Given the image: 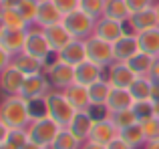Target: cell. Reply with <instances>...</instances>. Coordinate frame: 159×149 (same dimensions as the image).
<instances>
[{
	"label": "cell",
	"instance_id": "cell-9",
	"mask_svg": "<svg viewBox=\"0 0 159 149\" xmlns=\"http://www.w3.org/2000/svg\"><path fill=\"white\" fill-rule=\"evenodd\" d=\"M127 26L131 28V32L139 34V32H145V30H151V28H157L159 26V14H157V8L155 4L145 10H139V12H133L127 20Z\"/></svg>",
	"mask_w": 159,
	"mask_h": 149
},
{
	"label": "cell",
	"instance_id": "cell-36",
	"mask_svg": "<svg viewBox=\"0 0 159 149\" xmlns=\"http://www.w3.org/2000/svg\"><path fill=\"white\" fill-rule=\"evenodd\" d=\"M139 125H141V129H143L145 139H147V141H151V139H157V137H159V117L151 115V117L139 121Z\"/></svg>",
	"mask_w": 159,
	"mask_h": 149
},
{
	"label": "cell",
	"instance_id": "cell-48",
	"mask_svg": "<svg viewBox=\"0 0 159 149\" xmlns=\"http://www.w3.org/2000/svg\"><path fill=\"white\" fill-rule=\"evenodd\" d=\"M0 149H14V147L8 145V143H2V145H0Z\"/></svg>",
	"mask_w": 159,
	"mask_h": 149
},
{
	"label": "cell",
	"instance_id": "cell-19",
	"mask_svg": "<svg viewBox=\"0 0 159 149\" xmlns=\"http://www.w3.org/2000/svg\"><path fill=\"white\" fill-rule=\"evenodd\" d=\"M57 22H62V12L54 6L52 0H40L34 26L47 28V26H52V24H57Z\"/></svg>",
	"mask_w": 159,
	"mask_h": 149
},
{
	"label": "cell",
	"instance_id": "cell-46",
	"mask_svg": "<svg viewBox=\"0 0 159 149\" xmlns=\"http://www.w3.org/2000/svg\"><path fill=\"white\" fill-rule=\"evenodd\" d=\"M143 149H159V137H157V139H151V141H147Z\"/></svg>",
	"mask_w": 159,
	"mask_h": 149
},
{
	"label": "cell",
	"instance_id": "cell-11",
	"mask_svg": "<svg viewBox=\"0 0 159 149\" xmlns=\"http://www.w3.org/2000/svg\"><path fill=\"white\" fill-rule=\"evenodd\" d=\"M117 135H119V129L113 125L111 119L105 115V117H101V119H95L93 129H91V135H89L87 141H95V143H99V145L107 147Z\"/></svg>",
	"mask_w": 159,
	"mask_h": 149
},
{
	"label": "cell",
	"instance_id": "cell-26",
	"mask_svg": "<svg viewBox=\"0 0 159 149\" xmlns=\"http://www.w3.org/2000/svg\"><path fill=\"white\" fill-rule=\"evenodd\" d=\"M137 43H139V51L147 52L151 56H159V26L145 30L137 34Z\"/></svg>",
	"mask_w": 159,
	"mask_h": 149
},
{
	"label": "cell",
	"instance_id": "cell-22",
	"mask_svg": "<svg viewBox=\"0 0 159 149\" xmlns=\"http://www.w3.org/2000/svg\"><path fill=\"white\" fill-rule=\"evenodd\" d=\"M62 93L66 95V99L70 101V105L75 107L77 111H91V99H89V89L83 85H77L73 83L70 87H66Z\"/></svg>",
	"mask_w": 159,
	"mask_h": 149
},
{
	"label": "cell",
	"instance_id": "cell-32",
	"mask_svg": "<svg viewBox=\"0 0 159 149\" xmlns=\"http://www.w3.org/2000/svg\"><path fill=\"white\" fill-rule=\"evenodd\" d=\"M109 119H111V123L117 127V129H125V127H131L133 123H139L135 117V113H133V109H125V111H113V113H105Z\"/></svg>",
	"mask_w": 159,
	"mask_h": 149
},
{
	"label": "cell",
	"instance_id": "cell-21",
	"mask_svg": "<svg viewBox=\"0 0 159 149\" xmlns=\"http://www.w3.org/2000/svg\"><path fill=\"white\" fill-rule=\"evenodd\" d=\"M133 105H135V99L131 97L129 89H117V87H111V93H109L107 105H105V113L125 111V109H131Z\"/></svg>",
	"mask_w": 159,
	"mask_h": 149
},
{
	"label": "cell",
	"instance_id": "cell-39",
	"mask_svg": "<svg viewBox=\"0 0 159 149\" xmlns=\"http://www.w3.org/2000/svg\"><path fill=\"white\" fill-rule=\"evenodd\" d=\"M125 4H127V8L133 12H139V10H145V8L153 6V0H125Z\"/></svg>",
	"mask_w": 159,
	"mask_h": 149
},
{
	"label": "cell",
	"instance_id": "cell-24",
	"mask_svg": "<svg viewBox=\"0 0 159 149\" xmlns=\"http://www.w3.org/2000/svg\"><path fill=\"white\" fill-rule=\"evenodd\" d=\"M153 91H155V83L151 77H137L129 87V93L135 101H151Z\"/></svg>",
	"mask_w": 159,
	"mask_h": 149
},
{
	"label": "cell",
	"instance_id": "cell-1",
	"mask_svg": "<svg viewBox=\"0 0 159 149\" xmlns=\"http://www.w3.org/2000/svg\"><path fill=\"white\" fill-rule=\"evenodd\" d=\"M0 119L10 129H26L32 121V103L22 95H4L0 101Z\"/></svg>",
	"mask_w": 159,
	"mask_h": 149
},
{
	"label": "cell",
	"instance_id": "cell-44",
	"mask_svg": "<svg viewBox=\"0 0 159 149\" xmlns=\"http://www.w3.org/2000/svg\"><path fill=\"white\" fill-rule=\"evenodd\" d=\"M22 0H0V8H16Z\"/></svg>",
	"mask_w": 159,
	"mask_h": 149
},
{
	"label": "cell",
	"instance_id": "cell-3",
	"mask_svg": "<svg viewBox=\"0 0 159 149\" xmlns=\"http://www.w3.org/2000/svg\"><path fill=\"white\" fill-rule=\"evenodd\" d=\"M61 129H62V127L58 125L57 121H52L51 117H47V115L34 117V119L30 121V125L26 127L30 141L39 143V145L44 147V149H51L52 141L57 139V135L61 133Z\"/></svg>",
	"mask_w": 159,
	"mask_h": 149
},
{
	"label": "cell",
	"instance_id": "cell-41",
	"mask_svg": "<svg viewBox=\"0 0 159 149\" xmlns=\"http://www.w3.org/2000/svg\"><path fill=\"white\" fill-rule=\"evenodd\" d=\"M107 149H131V147H129L127 143H125L123 139H121L119 135H117V137H115V139H113V141L107 145Z\"/></svg>",
	"mask_w": 159,
	"mask_h": 149
},
{
	"label": "cell",
	"instance_id": "cell-50",
	"mask_svg": "<svg viewBox=\"0 0 159 149\" xmlns=\"http://www.w3.org/2000/svg\"><path fill=\"white\" fill-rule=\"evenodd\" d=\"M155 8H157V14H159V0L155 2Z\"/></svg>",
	"mask_w": 159,
	"mask_h": 149
},
{
	"label": "cell",
	"instance_id": "cell-13",
	"mask_svg": "<svg viewBox=\"0 0 159 149\" xmlns=\"http://www.w3.org/2000/svg\"><path fill=\"white\" fill-rule=\"evenodd\" d=\"M54 59L62 61V63H66V65H73V67L85 63L87 61V44H85V40L73 38L61 52L54 55Z\"/></svg>",
	"mask_w": 159,
	"mask_h": 149
},
{
	"label": "cell",
	"instance_id": "cell-37",
	"mask_svg": "<svg viewBox=\"0 0 159 149\" xmlns=\"http://www.w3.org/2000/svg\"><path fill=\"white\" fill-rule=\"evenodd\" d=\"M133 113H135L137 121H143V119L151 117L153 115V101H135V105L131 107Z\"/></svg>",
	"mask_w": 159,
	"mask_h": 149
},
{
	"label": "cell",
	"instance_id": "cell-14",
	"mask_svg": "<svg viewBox=\"0 0 159 149\" xmlns=\"http://www.w3.org/2000/svg\"><path fill=\"white\" fill-rule=\"evenodd\" d=\"M127 22H119V20H113V18H101L97 20V28H95V34L101 36V38L109 40V43H115L117 38L127 34Z\"/></svg>",
	"mask_w": 159,
	"mask_h": 149
},
{
	"label": "cell",
	"instance_id": "cell-40",
	"mask_svg": "<svg viewBox=\"0 0 159 149\" xmlns=\"http://www.w3.org/2000/svg\"><path fill=\"white\" fill-rule=\"evenodd\" d=\"M10 65H12V55L6 51V48L0 47V73H2L6 67H10Z\"/></svg>",
	"mask_w": 159,
	"mask_h": 149
},
{
	"label": "cell",
	"instance_id": "cell-29",
	"mask_svg": "<svg viewBox=\"0 0 159 149\" xmlns=\"http://www.w3.org/2000/svg\"><path fill=\"white\" fill-rule=\"evenodd\" d=\"M105 18H113L119 20V22H127L129 16H131V10L127 8L125 0H107L105 2V12H103Z\"/></svg>",
	"mask_w": 159,
	"mask_h": 149
},
{
	"label": "cell",
	"instance_id": "cell-31",
	"mask_svg": "<svg viewBox=\"0 0 159 149\" xmlns=\"http://www.w3.org/2000/svg\"><path fill=\"white\" fill-rule=\"evenodd\" d=\"M81 145H83L81 139H77L66 127H62L61 133L57 135V139L52 141L51 149H81Z\"/></svg>",
	"mask_w": 159,
	"mask_h": 149
},
{
	"label": "cell",
	"instance_id": "cell-33",
	"mask_svg": "<svg viewBox=\"0 0 159 149\" xmlns=\"http://www.w3.org/2000/svg\"><path fill=\"white\" fill-rule=\"evenodd\" d=\"M39 2H40V0H22V2L16 6V10H18L20 16H22V18L28 22V26H34V22H36Z\"/></svg>",
	"mask_w": 159,
	"mask_h": 149
},
{
	"label": "cell",
	"instance_id": "cell-12",
	"mask_svg": "<svg viewBox=\"0 0 159 149\" xmlns=\"http://www.w3.org/2000/svg\"><path fill=\"white\" fill-rule=\"evenodd\" d=\"M24 79H26V74L20 73L14 65H10L0 73V91L4 95H20Z\"/></svg>",
	"mask_w": 159,
	"mask_h": 149
},
{
	"label": "cell",
	"instance_id": "cell-34",
	"mask_svg": "<svg viewBox=\"0 0 159 149\" xmlns=\"http://www.w3.org/2000/svg\"><path fill=\"white\" fill-rule=\"evenodd\" d=\"M105 2L107 0H79V10L87 12L89 16L99 20L105 12Z\"/></svg>",
	"mask_w": 159,
	"mask_h": 149
},
{
	"label": "cell",
	"instance_id": "cell-16",
	"mask_svg": "<svg viewBox=\"0 0 159 149\" xmlns=\"http://www.w3.org/2000/svg\"><path fill=\"white\" fill-rule=\"evenodd\" d=\"M93 123H95V117L91 115V111H77V115L73 117V121L69 123L66 129H69L77 139H81V141L85 143L87 139H89V135H91Z\"/></svg>",
	"mask_w": 159,
	"mask_h": 149
},
{
	"label": "cell",
	"instance_id": "cell-49",
	"mask_svg": "<svg viewBox=\"0 0 159 149\" xmlns=\"http://www.w3.org/2000/svg\"><path fill=\"white\" fill-rule=\"evenodd\" d=\"M2 32H4V24H2V18H0V36H2Z\"/></svg>",
	"mask_w": 159,
	"mask_h": 149
},
{
	"label": "cell",
	"instance_id": "cell-38",
	"mask_svg": "<svg viewBox=\"0 0 159 149\" xmlns=\"http://www.w3.org/2000/svg\"><path fill=\"white\" fill-rule=\"evenodd\" d=\"M52 2H54V6L62 12V16L69 14V12L79 10V0H52Z\"/></svg>",
	"mask_w": 159,
	"mask_h": 149
},
{
	"label": "cell",
	"instance_id": "cell-6",
	"mask_svg": "<svg viewBox=\"0 0 159 149\" xmlns=\"http://www.w3.org/2000/svg\"><path fill=\"white\" fill-rule=\"evenodd\" d=\"M24 52H28L30 56L43 61L44 65H48V59L52 55V48L48 44L47 36H44V30L39 26H30L26 32V44H24Z\"/></svg>",
	"mask_w": 159,
	"mask_h": 149
},
{
	"label": "cell",
	"instance_id": "cell-25",
	"mask_svg": "<svg viewBox=\"0 0 159 149\" xmlns=\"http://www.w3.org/2000/svg\"><path fill=\"white\" fill-rule=\"evenodd\" d=\"M89 89V99H91V107H103L105 109L107 105V99H109V93H111V85H109V81L105 77L101 79V81L93 83L91 87H87Z\"/></svg>",
	"mask_w": 159,
	"mask_h": 149
},
{
	"label": "cell",
	"instance_id": "cell-8",
	"mask_svg": "<svg viewBox=\"0 0 159 149\" xmlns=\"http://www.w3.org/2000/svg\"><path fill=\"white\" fill-rule=\"evenodd\" d=\"M51 91H52V85H51V81H48V77L44 73H39V74H28V77L24 79L20 95H22L26 101L34 103V101H43Z\"/></svg>",
	"mask_w": 159,
	"mask_h": 149
},
{
	"label": "cell",
	"instance_id": "cell-47",
	"mask_svg": "<svg viewBox=\"0 0 159 149\" xmlns=\"http://www.w3.org/2000/svg\"><path fill=\"white\" fill-rule=\"evenodd\" d=\"M22 149H44V147H40L39 143H34V141H28V143H26V145H24Z\"/></svg>",
	"mask_w": 159,
	"mask_h": 149
},
{
	"label": "cell",
	"instance_id": "cell-27",
	"mask_svg": "<svg viewBox=\"0 0 159 149\" xmlns=\"http://www.w3.org/2000/svg\"><path fill=\"white\" fill-rule=\"evenodd\" d=\"M153 61H155V56L139 51L127 61V65L137 77H149V73H151V69H153Z\"/></svg>",
	"mask_w": 159,
	"mask_h": 149
},
{
	"label": "cell",
	"instance_id": "cell-42",
	"mask_svg": "<svg viewBox=\"0 0 159 149\" xmlns=\"http://www.w3.org/2000/svg\"><path fill=\"white\" fill-rule=\"evenodd\" d=\"M149 77L153 79V83L159 85V56H155V61H153V69H151V73H149Z\"/></svg>",
	"mask_w": 159,
	"mask_h": 149
},
{
	"label": "cell",
	"instance_id": "cell-5",
	"mask_svg": "<svg viewBox=\"0 0 159 149\" xmlns=\"http://www.w3.org/2000/svg\"><path fill=\"white\" fill-rule=\"evenodd\" d=\"M87 44V61L99 65V67L107 69L115 63V52H113V43L101 38V36L93 34L85 40Z\"/></svg>",
	"mask_w": 159,
	"mask_h": 149
},
{
	"label": "cell",
	"instance_id": "cell-4",
	"mask_svg": "<svg viewBox=\"0 0 159 149\" xmlns=\"http://www.w3.org/2000/svg\"><path fill=\"white\" fill-rule=\"evenodd\" d=\"M62 24L66 26V30L73 34V38H81L87 40L89 36L95 34V28H97V18L89 16L83 10H75L69 14L62 16Z\"/></svg>",
	"mask_w": 159,
	"mask_h": 149
},
{
	"label": "cell",
	"instance_id": "cell-28",
	"mask_svg": "<svg viewBox=\"0 0 159 149\" xmlns=\"http://www.w3.org/2000/svg\"><path fill=\"white\" fill-rule=\"evenodd\" d=\"M119 137L123 139L131 149H139V147H145L147 139H145V133L141 129L139 123H133L131 127H125V129L119 131Z\"/></svg>",
	"mask_w": 159,
	"mask_h": 149
},
{
	"label": "cell",
	"instance_id": "cell-10",
	"mask_svg": "<svg viewBox=\"0 0 159 149\" xmlns=\"http://www.w3.org/2000/svg\"><path fill=\"white\" fill-rule=\"evenodd\" d=\"M105 79L109 81L111 87H117V89H129L131 83L137 79V74L129 69L127 63H119V61H115L111 67H107V77Z\"/></svg>",
	"mask_w": 159,
	"mask_h": 149
},
{
	"label": "cell",
	"instance_id": "cell-15",
	"mask_svg": "<svg viewBox=\"0 0 159 149\" xmlns=\"http://www.w3.org/2000/svg\"><path fill=\"white\" fill-rule=\"evenodd\" d=\"M113 52H115V61L119 63H127L135 52H139V43H137L135 32H127L125 36L117 38L113 43Z\"/></svg>",
	"mask_w": 159,
	"mask_h": 149
},
{
	"label": "cell",
	"instance_id": "cell-17",
	"mask_svg": "<svg viewBox=\"0 0 159 149\" xmlns=\"http://www.w3.org/2000/svg\"><path fill=\"white\" fill-rule=\"evenodd\" d=\"M103 71H105L103 67L91 63V61H85V63L75 67V83H77V85H83V87H91L93 83H97V81L103 79Z\"/></svg>",
	"mask_w": 159,
	"mask_h": 149
},
{
	"label": "cell",
	"instance_id": "cell-18",
	"mask_svg": "<svg viewBox=\"0 0 159 149\" xmlns=\"http://www.w3.org/2000/svg\"><path fill=\"white\" fill-rule=\"evenodd\" d=\"M43 30H44V36H47V40H48V44H51L54 55L61 52L62 48L73 40V34L66 30V26L62 22H57V24H52V26H47V28H43Z\"/></svg>",
	"mask_w": 159,
	"mask_h": 149
},
{
	"label": "cell",
	"instance_id": "cell-7",
	"mask_svg": "<svg viewBox=\"0 0 159 149\" xmlns=\"http://www.w3.org/2000/svg\"><path fill=\"white\" fill-rule=\"evenodd\" d=\"M44 74L48 77L52 89H57V91H65L66 87H70L75 83V67L62 63L58 59H54L51 65H47Z\"/></svg>",
	"mask_w": 159,
	"mask_h": 149
},
{
	"label": "cell",
	"instance_id": "cell-43",
	"mask_svg": "<svg viewBox=\"0 0 159 149\" xmlns=\"http://www.w3.org/2000/svg\"><path fill=\"white\" fill-rule=\"evenodd\" d=\"M8 131H10V127L6 125V123L0 119V145L2 143H6V137H8Z\"/></svg>",
	"mask_w": 159,
	"mask_h": 149
},
{
	"label": "cell",
	"instance_id": "cell-2",
	"mask_svg": "<svg viewBox=\"0 0 159 149\" xmlns=\"http://www.w3.org/2000/svg\"><path fill=\"white\" fill-rule=\"evenodd\" d=\"M43 111L47 117H51L52 121H57L61 127H69V123L73 121V117L77 115V109L70 105V101L66 99V95L62 91L52 89L47 97L43 99Z\"/></svg>",
	"mask_w": 159,
	"mask_h": 149
},
{
	"label": "cell",
	"instance_id": "cell-35",
	"mask_svg": "<svg viewBox=\"0 0 159 149\" xmlns=\"http://www.w3.org/2000/svg\"><path fill=\"white\" fill-rule=\"evenodd\" d=\"M28 141H30V137H28V131L26 129H10V131H8L6 143H8V145H12L14 149H22Z\"/></svg>",
	"mask_w": 159,
	"mask_h": 149
},
{
	"label": "cell",
	"instance_id": "cell-20",
	"mask_svg": "<svg viewBox=\"0 0 159 149\" xmlns=\"http://www.w3.org/2000/svg\"><path fill=\"white\" fill-rule=\"evenodd\" d=\"M26 32L28 30H18V28H4L2 36H0V47L6 48L12 56L24 51L26 44Z\"/></svg>",
	"mask_w": 159,
	"mask_h": 149
},
{
	"label": "cell",
	"instance_id": "cell-23",
	"mask_svg": "<svg viewBox=\"0 0 159 149\" xmlns=\"http://www.w3.org/2000/svg\"><path fill=\"white\" fill-rule=\"evenodd\" d=\"M12 65H14L16 69H18L20 73H24L28 77V74H39V73H44V69H47V65L43 63V61L34 59V56H30L28 52H18V55L12 56Z\"/></svg>",
	"mask_w": 159,
	"mask_h": 149
},
{
	"label": "cell",
	"instance_id": "cell-30",
	"mask_svg": "<svg viewBox=\"0 0 159 149\" xmlns=\"http://www.w3.org/2000/svg\"><path fill=\"white\" fill-rule=\"evenodd\" d=\"M0 18H2L4 28H18V30H28L30 28L16 8H0Z\"/></svg>",
	"mask_w": 159,
	"mask_h": 149
},
{
	"label": "cell",
	"instance_id": "cell-45",
	"mask_svg": "<svg viewBox=\"0 0 159 149\" xmlns=\"http://www.w3.org/2000/svg\"><path fill=\"white\" fill-rule=\"evenodd\" d=\"M81 149H107L105 145H99V143H95V141H85L81 145Z\"/></svg>",
	"mask_w": 159,
	"mask_h": 149
}]
</instances>
